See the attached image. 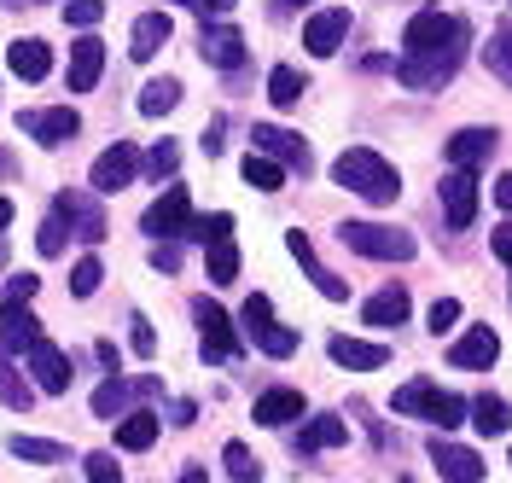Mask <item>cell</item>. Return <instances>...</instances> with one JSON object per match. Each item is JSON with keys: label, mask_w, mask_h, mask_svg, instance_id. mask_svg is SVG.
<instances>
[{"label": "cell", "mask_w": 512, "mask_h": 483, "mask_svg": "<svg viewBox=\"0 0 512 483\" xmlns=\"http://www.w3.org/2000/svg\"><path fill=\"white\" fill-rule=\"evenodd\" d=\"M222 460H227V472H233L239 483H251V478H256V460H251V449H245V443H227Z\"/></svg>", "instance_id": "42"}, {"label": "cell", "mask_w": 512, "mask_h": 483, "mask_svg": "<svg viewBox=\"0 0 512 483\" xmlns=\"http://www.w3.org/2000/svg\"><path fill=\"white\" fill-rule=\"evenodd\" d=\"M251 140H256L251 152H268L274 163H286V169H303V175H309V146H303V134L274 129V123H256Z\"/></svg>", "instance_id": "12"}, {"label": "cell", "mask_w": 512, "mask_h": 483, "mask_svg": "<svg viewBox=\"0 0 512 483\" xmlns=\"http://www.w3.org/2000/svg\"><path fill=\"white\" fill-rule=\"evenodd\" d=\"M390 408H396V414H408V419H431V425H443V431H454L460 419L472 414L460 396H448V390L425 385V379H408V385L390 396Z\"/></svg>", "instance_id": "3"}, {"label": "cell", "mask_w": 512, "mask_h": 483, "mask_svg": "<svg viewBox=\"0 0 512 483\" xmlns=\"http://www.w3.org/2000/svg\"><path fill=\"white\" fill-rule=\"evenodd\" d=\"M431 466L443 472V483H483V460L472 449H460V443H448V437L431 443Z\"/></svg>", "instance_id": "15"}, {"label": "cell", "mask_w": 512, "mask_h": 483, "mask_svg": "<svg viewBox=\"0 0 512 483\" xmlns=\"http://www.w3.org/2000/svg\"><path fill=\"white\" fill-rule=\"evenodd\" d=\"M30 373H35V385L47 390V396H64L70 379H76V373H70V361H64V350H59V344H47V338H35V344H30Z\"/></svg>", "instance_id": "13"}, {"label": "cell", "mask_w": 512, "mask_h": 483, "mask_svg": "<svg viewBox=\"0 0 512 483\" xmlns=\"http://www.w3.org/2000/svg\"><path fill=\"white\" fill-rule=\"evenodd\" d=\"M6 65H12V76H24V82H41V76L53 70V53H47V41L24 35V41L6 47Z\"/></svg>", "instance_id": "23"}, {"label": "cell", "mask_w": 512, "mask_h": 483, "mask_svg": "<svg viewBox=\"0 0 512 483\" xmlns=\"http://www.w3.org/2000/svg\"><path fill=\"white\" fill-rule=\"evenodd\" d=\"M495 146H501L495 129H460L448 140V163H454V169H478V163L495 158Z\"/></svg>", "instance_id": "19"}, {"label": "cell", "mask_w": 512, "mask_h": 483, "mask_svg": "<svg viewBox=\"0 0 512 483\" xmlns=\"http://www.w3.org/2000/svg\"><path fill=\"white\" fill-rule=\"evenodd\" d=\"M227 6H233V0H198V12H204V18H210V12H227Z\"/></svg>", "instance_id": "54"}, {"label": "cell", "mask_w": 512, "mask_h": 483, "mask_svg": "<svg viewBox=\"0 0 512 483\" xmlns=\"http://www.w3.org/2000/svg\"><path fill=\"white\" fill-rule=\"evenodd\" d=\"M0 6H35V0H0Z\"/></svg>", "instance_id": "56"}, {"label": "cell", "mask_w": 512, "mask_h": 483, "mask_svg": "<svg viewBox=\"0 0 512 483\" xmlns=\"http://www.w3.org/2000/svg\"><path fill=\"white\" fill-rule=\"evenodd\" d=\"M146 233L152 239H187L192 233V198H187V187H163V198L146 210Z\"/></svg>", "instance_id": "7"}, {"label": "cell", "mask_w": 512, "mask_h": 483, "mask_svg": "<svg viewBox=\"0 0 512 483\" xmlns=\"http://www.w3.org/2000/svg\"><path fill=\"white\" fill-rule=\"evenodd\" d=\"M239 321H245V338H262V332H268V326H274V303H268V297H262V291H256L251 303H245V315H239Z\"/></svg>", "instance_id": "39"}, {"label": "cell", "mask_w": 512, "mask_h": 483, "mask_svg": "<svg viewBox=\"0 0 512 483\" xmlns=\"http://www.w3.org/2000/svg\"><path fill=\"white\" fill-rule=\"evenodd\" d=\"M198 146H204V152H210V158H216V152H222V117H210V123H204V140H198Z\"/></svg>", "instance_id": "51"}, {"label": "cell", "mask_w": 512, "mask_h": 483, "mask_svg": "<svg viewBox=\"0 0 512 483\" xmlns=\"http://www.w3.org/2000/svg\"><path fill=\"white\" fill-rule=\"evenodd\" d=\"M286 245H291V257L303 262V274L315 280V291H320V297H332V303H344V297H350V286H344V280H338V274H332V268H326V262L315 257L309 233H286Z\"/></svg>", "instance_id": "14"}, {"label": "cell", "mask_w": 512, "mask_h": 483, "mask_svg": "<svg viewBox=\"0 0 512 483\" xmlns=\"http://www.w3.org/2000/svg\"><path fill=\"white\" fill-rule=\"evenodd\" d=\"M35 245H41V257H59V251H64V222H59V216H47V222H41Z\"/></svg>", "instance_id": "44"}, {"label": "cell", "mask_w": 512, "mask_h": 483, "mask_svg": "<svg viewBox=\"0 0 512 483\" xmlns=\"http://www.w3.org/2000/svg\"><path fill=\"white\" fill-rule=\"evenodd\" d=\"M332 181L350 187L355 198H367V204H396V193H402V175H396L373 146H350L344 158L332 163Z\"/></svg>", "instance_id": "2"}, {"label": "cell", "mask_w": 512, "mask_h": 483, "mask_svg": "<svg viewBox=\"0 0 512 483\" xmlns=\"http://www.w3.org/2000/svg\"><path fill=\"white\" fill-rule=\"evenodd\" d=\"M99 18H105V0H64V24H76V30H94Z\"/></svg>", "instance_id": "41"}, {"label": "cell", "mask_w": 512, "mask_h": 483, "mask_svg": "<svg viewBox=\"0 0 512 483\" xmlns=\"http://www.w3.org/2000/svg\"><path fill=\"white\" fill-rule=\"evenodd\" d=\"M297 344H303V338H297L291 326H268V332L256 338V350H262V355H274V361H286V355H297Z\"/></svg>", "instance_id": "38"}, {"label": "cell", "mask_w": 512, "mask_h": 483, "mask_svg": "<svg viewBox=\"0 0 512 483\" xmlns=\"http://www.w3.org/2000/svg\"><path fill=\"white\" fill-rule=\"evenodd\" d=\"M152 268H163V274H175V268H181V245H152Z\"/></svg>", "instance_id": "48"}, {"label": "cell", "mask_w": 512, "mask_h": 483, "mask_svg": "<svg viewBox=\"0 0 512 483\" xmlns=\"http://www.w3.org/2000/svg\"><path fill=\"white\" fill-rule=\"evenodd\" d=\"M175 163H181V152H175V140H163L158 152H152V175H158V181H163V175H175Z\"/></svg>", "instance_id": "47"}, {"label": "cell", "mask_w": 512, "mask_h": 483, "mask_svg": "<svg viewBox=\"0 0 512 483\" xmlns=\"http://www.w3.org/2000/svg\"><path fill=\"white\" fill-rule=\"evenodd\" d=\"M99 70H105V41L99 35H82L70 47V94H94Z\"/></svg>", "instance_id": "18"}, {"label": "cell", "mask_w": 512, "mask_h": 483, "mask_svg": "<svg viewBox=\"0 0 512 483\" xmlns=\"http://www.w3.org/2000/svg\"><path fill=\"white\" fill-rule=\"evenodd\" d=\"M175 105H181V82H175V76H158V82L140 88V117H163V111H175Z\"/></svg>", "instance_id": "31"}, {"label": "cell", "mask_w": 512, "mask_h": 483, "mask_svg": "<svg viewBox=\"0 0 512 483\" xmlns=\"http://www.w3.org/2000/svg\"><path fill=\"white\" fill-rule=\"evenodd\" d=\"M192 321H198V355H204V361H233V355H239L233 321H227L210 297H198V303H192Z\"/></svg>", "instance_id": "5"}, {"label": "cell", "mask_w": 512, "mask_h": 483, "mask_svg": "<svg viewBox=\"0 0 512 483\" xmlns=\"http://www.w3.org/2000/svg\"><path fill=\"white\" fill-rule=\"evenodd\" d=\"M12 222V198H0V227Z\"/></svg>", "instance_id": "55"}, {"label": "cell", "mask_w": 512, "mask_h": 483, "mask_svg": "<svg viewBox=\"0 0 512 483\" xmlns=\"http://www.w3.org/2000/svg\"><path fill=\"white\" fill-rule=\"evenodd\" d=\"M187 239H198V245L233 239V216H227V210H216V216H192V233H187Z\"/></svg>", "instance_id": "37"}, {"label": "cell", "mask_w": 512, "mask_h": 483, "mask_svg": "<svg viewBox=\"0 0 512 483\" xmlns=\"http://www.w3.org/2000/svg\"><path fill=\"white\" fill-rule=\"evenodd\" d=\"M245 181H251L256 193H280L286 187V163H274L268 152H251L245 158Z\"/></svg>", "instance_id": "33"}, {"label": "cell", "mask_w": 512, "mask_h": 483, "mask_svg": "<svg viewBox=\"0 0 512 483\" xmlns=\"http://www.w3.org/2000/svg\"><path fill=\"white\" fill-rule=\"evenodd\" d=\"M483 65H489V70H495V76L512 88V18H507V24H495L489 47H483Z\"/></svg>", "instance_id": "34"}, {"label": "cell", "mask_w": 512, "mask_h": 483, "mask_svg": "<svg viewBox=\"0 0 512 483\" xmlns=\"http://www.w3.org/2000/svg\"><path fill=\"white\" fill-rule=\"evenodd\" d=\"M495 355H501V338L489 332V326H472V332H460L454 344H448V361L454 367H495Z\"/></svg>", "instance_id": "17"}, {"label": "cell", "mask_w": 512, "mask_h": 483, "mask_svg": "<svg viewBox=\"0 0 512 483\" xmlns=\"http://www.w3.org/2000/svg\"><path fill=\"white\" fill-rule=\"evenodd\" d=\"M169 35H175V18L169 12H146V18H134V35H128V59H158L163 47H169Z\"/></svg>", "instance_id": "16"}, {"label": "cell", "mask_w": 512, "mask_h": 483, "mask_svg": "<svg viewBox=\"0 0 512 483\" xmlns=\"http://www.w3.org/2000/svg\"><path fill=\"white\" fill-rule=\"evenodd\" d=\"M344 35H350V6H326V12H315V18L303 24V47H309L315 59H332V53L344 47Z\"/></svg>", "instance_id": "10"}, {"label": "cell", "mask_w": 512, "mask_h": 483, "mask_svg": "<svg viewBox=\"0 0 512 483\" xmlns=\"http://www.w3.org/2000/svg\"><path fill=\"white\" fill-rule=\"evenodd\" d=\"M128 396H140V390L128 385V379H117V373H111V379H105V385L94 390V414H99V419H111V425H117V419L128 414Z\"/></svg>", "instance_id": "29"}, {"label": "cell", "mask_w": 512, "mask_h": 483, "mask_svg": "<svg viewBox=\"0 0 512 483\" xmlns=\"http://www.w3.org/2000/svg\"><path fill=\"white\" fill-rule=\"evenodd\" d=\"M489 251H495V257H501V262H507V268H512V222H507V227H495V233H489Z\"/></svg>", "instance_id": "50"}, {"label": "cell", "mask_w": 512, "mask_h": 483, "mask_svg": "<svg viewBox=\"0 0 512 483\" xmlns=\"http://www.w3.org/2000/svg\"><path fill=\"white\" fill-rule=\"evenodd\" d=\"M303 94H309V82H303V76H297L291 65H274V70H268V99H274L280 111L303 105Z\"/></svg>", "instance_id": "30"}, {"label": "cell", "mask_w": 512, "mask_h": 483, "mask_svg": "<svg viewBox=\"0 0 512 483\" xmlns=\"http://www.w3.org/2000/svg\"><path fill=\"white\" fill-rule=\"evenodd\" d=\"M198 53H204L216 70H239V65H245V35L227 30V24H222V30H204V47H198Z\"/></svg>", "instance_id": "25"}, {"label": "cell", "mask_w": 512, "mask_h": 483, "mask_svg": "<svg viewBox=\"0 0 512 483\" xmlns=\"http://www.w3.org/2000/svg\"><path fill=\"white\" fill-rule=\"evenodd\" d=\"M303 419V396L297 390H262L256 396V425H291Z\"/></svg>", "instance_id": "26"}, {"label": "cell", "mask_w": 512, "mask_h": 483, "mask_svg": "<svg viewBox=\"0 0 512 483\" xmlns=\"http://www.w3.org/2000/svg\"><path fill=\"white\" fill-rule=\"evenodd\" d=\"M495 198H501V210H512V175H501V181H495Z\"/></svg>", "instance_id": "52"}, {"label": "cell", "mask_w": 512, "mask_h": 483, "mask_svg": "<svg viewBox=\"0 0 512 483\" xmlns=\"http://www.w3.org/2000/svg\"><path fill=\"white\" fill-rule=\"evenodd\" d=\"M210 257H204V268H210V286H233L239 280V245L233 239H216V245H204Z\"/></svg>", "instance_id": "32"}, {"label": "cell", "mask_w": 512, "mask_h": 483, "mask_svg": "<svg viewBox=\"0 0 512 483\" xmlns=\"http://www.w3.org/2000/svg\"><path fill=\"white\" fill-rule=\"evenodd\" d=\"M88 483H123L117 454H88Z\"/></svg>", "instance_id": "45"}, {"label": "cell", "mask_w": 512, "mask_h": 483, "mask_svg": "<svg viewBox=\"0 0 512 483\" xmlns=\"http://www.w3.org/2000/svg\"><path fill=\"white\" fill-rule=\"evenodd\" d=\"M280 6H297V0H280Z\"/></svg>", "instance_id": "58"}, {"label": "cell", "mask_w": 512, "mask_h": 483, "mask_svg": "<svg viewBox=\"0 0 512 483\" xmlns=\"http://www.w3.org/2000/svg\"><path fill=\"white\" fill-rule=\"evenodd\" d=\"M187 6H198V0H187Z\"/></svg>", "instance_id": "59"}, {"label": "cell", "mask_w": 512, "mask_h": 483, "mask_svg": "<svg viewBox=\"0 0 512 483\" xmlns=\"http://www.w3.org/2000/svg\"><path fill=\"white\" fill-rule=\"evenodd\" d=\"M12 454H18V460H35V466H59V460H64V443L24 437V431H18V437H12Z\"/></svg>", "instance_id": "36"}, {"label": "cell", "mask_w": 512, "mask_h": 483, "mask_svg": "<svg viewBox=\"0 0 512 483\" xmlns=\"http://www.w3.org/2000/svg\"><path fill=\"white\" fill-rule=\"evenodd\" d=\"M181 483H210V472H204V466H187V472H181Z\"/></svg>", "instance_id": "53"}, {"label": "cell", "mask_w": 512, "mask_h": 483, "mask_svg": "<svg viewBox=\"0 0 512 483\" xmlns=\"http://www.w3.org/2000/svg\"><path fill=\"white\" fill-rule=\"evenodd\" d=\"M158 414H146V408H134V414H123V425H117V449L128 454H140V449H152L158 443Z\"/></svg>", "instance_id": "27"}, {"label": "cell", "mask_w": 512, "mask_h": 483, "mask_svg": "<svg viewBox=\"0 0 512 483\" xmlns=\"http://www.w3.org/2000/svg\"><path fill=\"white\" fill-rule=\"evenodd\" d=\"M53 216H59V222L76 233V239H88V245H99V239L111 233V227H105V210H99V198H94V193H70V187H64V193L53 198Z\"/></svg>", "instance_id": "6"}, {"label": "cell", "mask_w": 512, "mask_h": 483, "mask_svg": "<svg viewBox=\"0 0 512 483\" xmlns=\"http://www.w3.org/2000/svg\"><path fill=\"white\" fill-rule=\"evenodd\" d=\"M454 321H460V303H454V297H437V303H431V332L443 338Z\"/></svg>", "instance_id": "46"}, {"label": "cell", "mask_w": 512, "mask_h": 483, "mask_svg": "<svg viewBox=\"0 0 512 483\" xmlns=\"http://www.w3.org/2000/svg\"><path fill=\"white\" fill-rule=\"evenodd\" d=\"M460 53H466V24L460 18H443L437 6H425V12L408 18V30H402L396 82L402 88H443L448 76L460 70Z\"/></svg>", "instance_id": "1"}, {"label": "cell", "mask_w": 512, "mask_h": 483, "mask_svg": "<svg viewBox=\"0 0 512 483\" xmlns=\"http://www.w3.org/2000/svg\"><path fill=\"white\" fill-rule=\"evenodd\" d=\"M408 309H414V303H408V291H402V286H384L379 297H367L361 321H367V326H379V332H390V326H402V321H408Z\"/></svg>", "instance_id": "24"}, {"label": "cell", "mask_w": 512, "mask_h": 483, "mask_svg": "<svg viewBox=\"0 0 512 483\" xmlns=\"http://www.w3.org/2000/svg\"><path fill=\"white\" fill-rule=\"evenodd\" d=\"M0 402H6L12 414H24V408H30V385L18 379V367H12V355H6V344H0Z\"/></svg>", "instance_id": "35"}, {"label": "cell", "mask_w": 512, "mask_h": 483, "mask_svg": "<svg viewBox=\"0 0 512 483\" xmlns=\"http://www.w3.org/2000/svg\"><path fill=\"white\" fill-rule=\"evenodd\" d=\"M35 338H41V321L30 315V303H12V297H6V303H0V344L30 355Z\"/></svg>", "instance_id": "20"}, {"label": "cell", "mask_w": 512, "mask_h": 483, "mask_svg": "<svg viewBox=\"0 0 512 483\" xmlns=\"http://www.w3.org/2000/svg\"><path fill=\"white\" fill-rule=\"evenodd\" d=\"M338 443H350V425L338 414H315L297 431V454H320V449H338Z\"/></svg>", "instance_id": "22"}, {"label": "cell", "mask_w": 512, "mask_h": 483, "mask_svg": "<svg viewBox=\"0 0 512 483\" xmlns=\"http://www.w3.org/2000/svg\"><path fill=\"white\" fill-rule=\"evenodd\" d=\"M140 175V152H134V140H111L105 152L94 158V193H123L128 181Z\"/></svg>", "instance_id": "8"}, {"label": "cell", "mask_w": 512, "mask_h": 483, "mask_svg": "<svg viewBox=\"0 0 512 483\" xmlns=\"http://www.w3.org/2000/svg\"><path fill=\"white\" fill-rule=\"evenodd\" d=\"M128 344H134V355H152V350H158V332H152V321H146V315H128Z\"/></svg>", "instance_id": "43"}, {"label": "cell", "mask_w": 512, "mask_h": 483, "mask_svg": "<svg viewBox=\"0 0 512 483\" xmlns=\"http://www.w3.org/2000/svg\"><path fill=\"white\" fill-rule=\"evenodd\" d=\"M0 268H6V239H0Z\"/></svg>", "instance_id": "57"}, {"label": "cell", "mask_w": 512, "mask_h": 483, "mask_svg": "<svg viewBox=\"0 0 512 483\" xmlns=\"http://www.w3.org/2000/svg\"><path fill=\"white\" fill-rule=\"evenodd\" d=\"M18 129L35 134L41 146H64V140H76L82 117H76L70 105H53V111H18Z\"/></svg>", "instance_id": "11"}, {"label": "cell", "mask_w": 512, "mask_h": 483, "mask_svg": "<svg viewBox=\"0 0 512 483\" xmlns=\"http://www.w3.org/2000/svg\"><path fill=\"white\" fill-rule=\"evenodd\" d=\"M35 291H41V280H35V274H18V280L6 286V297H12V303H30Z\"/></svg>", "instance_id": "49"}, {"label": "cell", "mask_w": 512, "mask_h": 483, "mask_svg": "<svg viewBox=\"0 0 512 483\" xmlns=\"http://www.w3.org/2000/svg\"><path fill=\"white\" fill-rule=\"evenodd\" d=\"M472 425H478L483 437H507V425H512L507 396H489V390H483L478 402H472Z\"/></svg>", "instance_id": "28"}, {"label": "cell", "mask_w": 512, "mask_h": 483, "mask_svg": "<svg viewBox=\"0 0 512 483\" xmlns=\"http://www.w3.org/2000/svg\"><path fill=\"white\" fill-rule=\"evenodd\" d=\"M443 222L454 233H466L478 222V181H472V169H448L443 175Z\"/></svg>", "instance_id": "9"}, {"label": "cell", "mask_w": 512, "mask_h": 483, "mask_svg": "<svg viewBox=\"0 0 512 483\" xmlns=\"http://www.w3.org/2000/svg\"><path fill=\"white\" fill-rule=\"evenodd\" d=\"M326 350H332V361H338V367H350V373H373V367H384V361H390V350H384V344H367V338H350V332H338Z\"/></svg>", "instance_id": "21"}, {"label": "cell", "mask_w": 512, "mask_h": 483, "mask_svg": "<svg viewBox=\"0 0 512 483\" xmlns=\"http://www.w3.org/2000/svg\"><path fill=\"white\" fill-rule=\"evenodd\" d=\"M99 280H105V268H99V257H82L76 268H70V291H76V297H94V291H99Z\"/></svg>", "instance_id": "40"}, {"label": "cell", "mask_w": 512, "mask_h": 483, "mask_svg": "<svg viewBox=\"0 0 512 483\" xmlns=\"http://www.w3.org/2000/svg\"><path fill=\"white\" fill-rule=\"evenodd\" d=\"M338 239H344L350 251H361V257H373V262H408L414 257V239H408L402 227H384V222H344Z\"/></svg>", "instance_id": "4"}]
</instances>
